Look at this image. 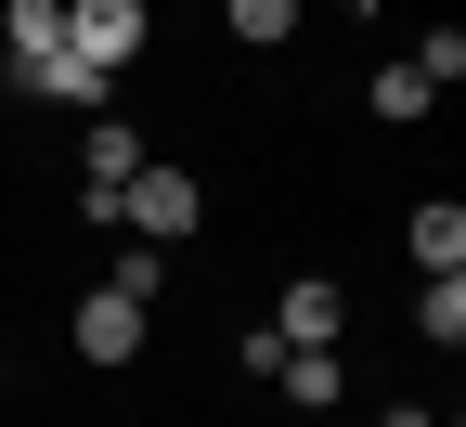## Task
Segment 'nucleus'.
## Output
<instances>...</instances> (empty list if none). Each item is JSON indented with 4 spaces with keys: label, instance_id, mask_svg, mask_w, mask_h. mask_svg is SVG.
<instances>
[{
    "label": "nucleus",
    "instance_id": "f257e3e1",
    "mask_svg": "<svg viewBox=\"0 0 466 427\" xmlns=\"http://www.w3.org/2000/svg\"><path fill=\"white\" fill-rule=\"evenodd\" d=\"M116 220H130L143 247H182V233L208 220V195H195V168H168V156H143L130 181H116Z\"/></svg>",
    "mask_w": 466,
    "mask_h": 427
},
{
    "label": "nucleus",
    "instance_id": "f03ea898",
    "mask_svg": "<svg viewBox=\"0 0 466 427\" xmlns=\"http://www.w3.org/2000/svg\"><path fill=\"white\" fill-rule=\"evenodd\" d=\"M66 52H78L91 78H116L143 52V0H66Z\"/></svg>",
    "mask_w": 466,
    "mask_h": 427
},
{
    "label": "nucleus",
    "instance_id": "7ed1b4c3",
    "mask_svg": "<svg viewBox=\"0 0 466 427\" xmlns=\"http://www.w3.org/2000/svg\"><path fill=\"white\" fill-rule=\"evenodd\" d=\"M337 324H350V298H337L324 272H299V285L272 298V337H285V350H337Z\"/></svg>",
    "mask_w": 466,
    "mask_h": 427
},
{
    "label": "nucleus",
    "instance_id": "20e7f679",
    "mask_svg": "<svg viewBox=\"0 0 466 427\" xmlns=\"http://www.w3.org/2000/svg\"><path fill=\"white\" fill-rule=\"evenodd\" d=\"M130 350H143V311H130L116 285H91V298H78V362H130Z\"/></svg>",
    "mask_w": 466,
    "mask_h": 427
},
{
    "label": "nucleus",
    "instance_id": "39448f33",
    "mask_svg": "<svg viewBox=\"0 0 466 427\" xmlns=\"http://www.w3.org/2000/svg\"><path fill=\"white\" fill-rule=\"evenodd\" d=\"M401 247H415V272H466V208H453V195H428L415 220H401Z\"/></svg>",
    "mask_w": 466,
    "mask_h": 427
},
{
    "label": "nucleus",
    "instance_id": "423d86ee",
    "mask_svg": "<svg viewBox=\"0 0 466 427\" xmlns=\"http://www.w3.org/2000/svg\"><path fill=\"white\" fill-rule=\"evenodd\" d=\"M0 26H14V78H26V66H52V52H66V0H14Z\"/></svg>",
    "mask_w": 466,
    "mask_h": 427
},
{
    "label": "nucleus",
    "instance_id": "0eeeda50",
    "mask_svg": "<svg viewBox=\"0 0 466 427\" xmlns=\"http://www.w3.org/2000/svg\"><path fill=\"white\" fill-rule=\"evenodd\" d=\"M26 91H52V104H78V117H104V104H116V78H91L78 52H52V66H26Z\"/></svg>",
    "mask_w": 466,
    "mask_h": 427
},
{
    "label": "nucleus",
    "instance_id": "6e6552de",
    "mask_svg": "<svg viewBox=\"0 0 466 427\" xmlns=\"http://www.w3.org/2000/svg\"><path fill=\"white\" fill-rule=\"evenodd\" d=\"M130 311H156V285H168V247H143V233H116V272H104Z\"/></svg>",
    "mask_w": 466,
    "mask_h": 427
},
{
    "label": "nucleus",
    "instance_id": "1a4fd4ad",
    "mask_svg": "<svg viewBox=\"0 0 466 427\" xmlns=\"http://www.w3.org/2000/svg\"><path fill=\"white\" fill-rule=\"evenodd\" d=\"M78 168H91V181H130V168H143V130H130V117H91Z\"/></svg>",
    "mask_w": 466,
    "mask_h": 427
},
{
    "label": "nucleus",
    "instance_id": "9d476101",
    "mask_svg": "<svg viewBox=\"0 0 466 427\" xmlns=\"http://www.w3.org/2000/svg\"><path fill=\"white\" fill-rule=\"evenodd\" d=\"M415 337H441V350L466 337V272H428L415 285Z\"/></svg>",
    "mask_w": 466,
    "mask_h": 427
},
{
    "label": "nucleus",
    "instance_id": "9b49d317",
    "mask_svg": "<svg viewBox=\"0 0 466 427\" xmlns=\"http://www.w3.org/2000/svg\"><path fill=\"white\" fill-rule=\"evenodd\" d=\"M272 376H285V402H299V414H324V402H337V350H285Z\"/></svg>",
    "mask_w": 466,
    "mask_h": 427
},
{
    "label": "nucleus",
    "instance_id": "f8f14e48",
    "mask_svg": "<svg viewBox=\"0 0 466 427\" xmlns=\"http://www.w3.org/2000/svg\"><path fill=\"white\" fill-rule=\"evenodd\" d=\"M220 14H233V39H247V52H272V39H299V0H220Z\"/></svg>",
    "mask_w": 466,
    "mask_h": 427
},
{
    "label": "nucleus",
    "instance_id": "ddd939ff",
    "mask_svg": "<svg viewBox=\"0 0 466 427\" xmlns=\"http://www.w3.org/2000/svg\"><path fill=\"white\" fill-rule=\"evenodd\" d=\"M428 104H441V91H428L415 66H376V117H389V130H415V117H428Z\"/></svg>",
    "mask_w": 466,
    "mask_h": 427
},
{
    "label": "nucleus",
    "instance_id": "4468645a",
    "mask_svg": "<svg viewBox=\"0 0 466 427\" xmlns=\"http://www.w3.org/2000/svg\"><path fill=\"white\" fill-rule=\"evenodd\" d=\"M401 66H415L428 91H453V78H466V26H428V52H401Z\"/></svg>",
    "mask_w": 466,
    "mask_h": 427
},
{
    "label": "nucleus",
    "instance_id": "2eb2a0df",
    "mask_svg": "<svg viewBox=\"0 0 466 427\" xmlns=\"http://www.w3.org/2000/svg\"><path fill=\"white\" fill-rule=\"evenodd\" d=\"M376 427H441V414H428V402H389V414H376Z\"/></svg>",
    "mask_w": 466,
    "mask_h": 427
}]
</instances>
